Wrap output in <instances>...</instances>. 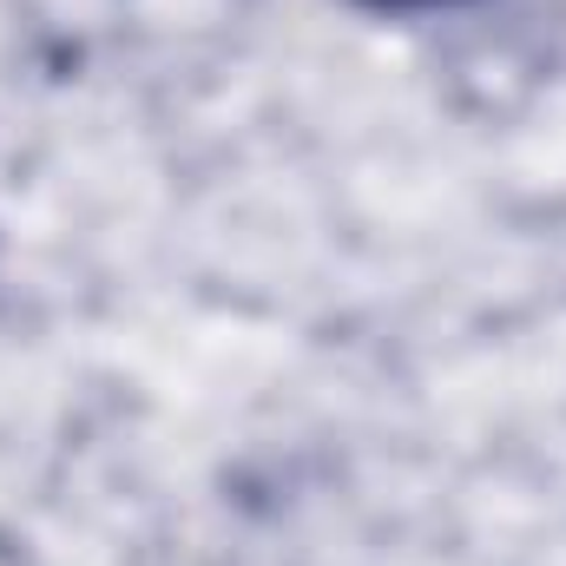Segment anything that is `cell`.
Segmentation results:
<instances>
[{
  "label": "cell",
  "mask_w": 566,
  "mask_h": 566,
  "mask_svg": "<svg viewBox=\"0 0 566 566\" xmlns=\"http://www.w3.org/2000/svg\"><path fill=\"white\" fill-rule=\"evenodd\" d=\"M369 13H441V7H461V0H356Z\"/></svg>",
  "instance_id": "6da1fadb"
}]
</instances>
